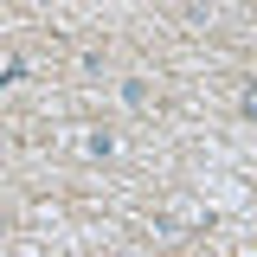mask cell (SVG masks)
Listing matches in <instances>:
<instances>
[{"label": "cell", "instance_id": "cell-1", "mask_svg": "<svg viewBox=\"0 0 257 257\" xmlns=\"http://www.w3.org/2000/svg\"><path fill=\"white\" fill-rule=\"evenodd\" d=\"M122 103H128V109H142V103H148V84H142V77H128V84H122Z\"/></svg>", "mask_w": 257, "mask_h": 257}, {"label": "cell", "instance_id": "cell-2", "mask_svg": "<svg viewBox=\"0 0 257 257\" xmlns=\"http://www.w3.org/2000/svg\"><path fill=\"white\" fill-rule=\"evenodd\" d=\"M238 109H244V122H257V84H244V90H238Z\"/></svg>", "mask_w": 257, "mask_h": 257}]
</instances>
